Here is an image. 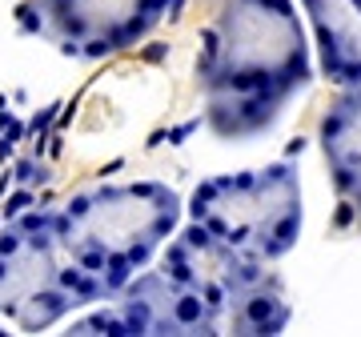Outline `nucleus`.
I'll return each instance as SVG.
<instances>
[{"instance_id": "20e7f679", "label": "nucleus", "mask_w": 361, "mask_h": 337, "mask_svg": "<svg viewBox=\"0 0 361 337\" xmlns=\"http://www.w3.org/2000/svg\"><path fill=\"white\" fill-rule=\"evenodd\" d=\"M116 310L129 333H217L221 321L193 289L169 281L161 269H137L116 293Z\"/></svg>"}, {"instance_id": "39448f33", "label": "nucleus", "mask_w": 361, "mask_h": 337, "mask_svg": "<svg viewBox=\"0 0 361 337\" xmlns=\"http://www.w3.org/2000/svg\"><path fill=\"white\" fill-rule=\"evenodd\" d=\"M322 153L341 205L353 209V229L361 233V85L341 89L329 113L322 117Z\"/></svg>"}, {"instance_id": "6e6552de", "label": "nucleus", "mask_w": 361, "mask_h": 337, "mask_svg": "<svg viewBox=\"0 0 361 337\" xmlns=\"http://www.w3.org/2000/svg\"><path fill=\"white\" fill-rule=\"evenodd\" d=\"M289 317H293V310H289V298H285V286L277 273H265L257 286L237 293L225 310V321L237 333H281Z\"/></svg>"}, {"instance_id": "f257e3e1", "label": "nucleus", "mask_w": 361, "mask_h": 337, "mask_svg": "<svg viewBox=\"0 0 361 337\" xmlns=\"http://www.w3.org/2000/svg\"><path fill=\"white\" fill-rule=\"evenodd\" d=\"M201 89L265 92L289 101L313 80L310 44L293 0H225L217 25L205 32Z\"/></svg>"}, {"instance_id": "423d86ee", "label": "nucleus", "mask_w": 361, "mask_h": 337, "mask_svg": "<svg viewBox=\"0 0 361 337\" xmlns=\"http://www.w3.org/2000/svg\"><path fill=\"white\" fill-rule=\"evenodd\" d=\"M322 49V73L337 89L361 85V0H301Z\"/></svg>"}, {"instance_id": "0eeeda50", "label": "nucleus", "mask_w": 361, "mask_h": 337, "mask_svg": "<svg viewBox=\"0 0 361 337\" xmlns=\"http://www.w3.org/2000/svg\"><path fill=\"white\" fill-rule=\"evenodd\" d=\"M285 101L265 97V92H209L205 97V121L209 129L225 141L257 137L281 117Z\"/></svg>"}, {"instance_id": "7ed1b4c3", "label": "nucleus", "mask_w": 361, "mask_h": 337, "mask_svg": "<svg viewBox=\"0 0 361 337\" xmlns=\"http://www.w3.org/2000/svg\"><path fill=\"white\" fill-rule=\"evenodd\" d=\"M189 221H201L225 245L261 261H281L301 237V181L293 161L209 177L189 197Z\"/></svg>"}, {"instance_id": "f03ea898", "label": "nucleus", "mask_w": 361, "mask_h": 337, "mask_svg": "<svg viewBox=\"0 0 361 337\" xmlns=\"http://www.w3.org/2000/svg\"><path fill=\"white\" fill-rule=\"evenodd\" d=\"M180 213V197L161 181L101 185L56 209L52 237L73 265L97 277L104 261H129L133 269H145L161 241L177 233Z\"/></svg>"}, {"instance_id": "1a4fd4ad", "label": "nucleus", "mask_w": 361, "mask_h": 337, "mask_svg": "<svg viewBox=\"0 0 361 337\" xmlns=\"http://www.w3.org/2000/svg\"><path fill=\"white\" fill-rule=\"evenodd\" d=\"M68 333H129V325H125V317H121V310H92L89 317H80V321H73V329Z\"/></svg>"}]
</instances>
